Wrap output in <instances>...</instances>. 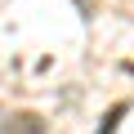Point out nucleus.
Segmentation results:
<instances>
[{
    "instance_id": "1",
    "label": "nucleus",
    "mask_w": 134,
    "mask_h": 134,
    "mask_svg": "<svg viewBox=\"0 0 134 134\" xmlns=\"http://www.w3.org/2000/svg\"><path fill=\"white\" fill-rule=\"evenodd\" d=\"M0 130H5V134H45V121L36 112H18V116H5Z\"/></svg>"
},
{
    "instance_id": "2",
    "label": "nucleus",
    "mask_w": 134,
    "mask_h": 134,
    "mask_svg": "<svg viewBox=\"0 0 134 134\" xmlns=\"http://www.w3.org/2000/svg\"><path fill=\"white\" fill-rule=\"evenodd\" d=\"M121 116H125V107H112V112H107V121H103V130H98V134H112V130H116V121H121Z\"/></svg>"
}]
</instances>
